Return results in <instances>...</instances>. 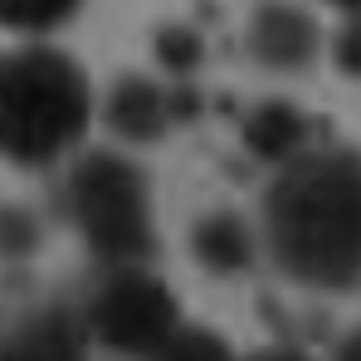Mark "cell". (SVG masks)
Returning <instances> with one entry per match:
<instances>
[{"label": "cell", "instance_id": "1", "mask_svg": "<svg viewBox=\"0 0 361 361\" xmlns=\"http://www.w3.org/2000/svg\"><path fill=\"white\" fill-rule=\"evenodd\" d=\"M264 259L307 293L347 298L361 279V161L347 142L302 147L279 161L259 200Z\"/></svg>", "mask_w": 361, "mask_h": 361}, {"label": "cell", "instance_id": "2", "mask_svg": "<svg viewBox=\"0 0 361 361\" xmlns=\"http://www.w3.org/2000/svg\"><path fill=\"white\" fill-rule=\"evenodd\" d=\"M93 83L83 63L44 39L0 49V161L44 171L83 147Z\"/></svg>", "mask_w": 361, "mask_h": 361}, {"label": "cell", "instance_id": "3", "mask_svg": "<svg viewBox=\"0 0 361 361\" xmlns=\"http://www.w3.org/2000/svg\"><path fill=\"white\" fill-rule=\"evenodd\" d=\"M63 215L98 264H152L157 254L152 180L127 152H83L63 176Z\"/></svg>", "mask_w": 361, "mask_h": 361}, {"label": "cell", "instance_id": "4", "mask_svg": "<svg viewBox=\"0 0 361 361\" xmlns=\"http://www.w3.org/2000/svg\"><path fill=\"white\" fill-rule=\"evenodd\" d=\"M78 312L88 327V347L118 357H157L180 322L171 283L147 264H98V279Z\"/></svg>", "mask_w": 361, "mask_h": 361}, {"label": "cell", "instance_id": "5", "mask_svg": "<svg viewBox=\"0 0 361 361\" xmlns=\"http://www.w3.org/2000/svg\"><path fill=\"white\" fill-rule=\"evenodd\" d=\"M244 54L264 73L298 78L322 59V25L298 0H264L244 25Z\"/></svg>", "mask_w": 361, "mask_h": 361}, {"label": "cell", "instance_id": "6", "mask_svg": "<svg viewBox=\"0 0 361 361\" xmlns=\"http://www.w3.org/2000/svg\"><path fill=\"white\" fill-rule=\"evenodd\" d=\"M103 127L127 147H157L176 118H171V88L152 73H118L103 93Z\"/></svg>", "mask_w": 361, "mask_h": 361}, {"label": "cell", "instance_id": "7", "mask_svg": "<svg viewBox=\"0 0 361 361\" xmlns=\"http://www.w3.org/2000/svg\"><path fill=\"white\" fill-rule=\"evenodd\" d=\"M190 259L195 269H205L210 279H240L249 274L264 249H259V230L254 220L235 210V205H215L190 225Z\"/></svg>", "mask_w": 361, "mask_h": 361}, {"label": "cell", "instance_id": "8", "mask_svg": "<svg viewBox=\"0 0 361 361\" xmlns=\"http://www.w3.org/2000/svg\"><path fill=\"white\" fill-rule=\"evenodd\" d=\"M83 352H88V327H83V312L68 307V302L30 307L0 332V357L63 361V357H83Z\"/></svg>", "mask_w": 361, "mask_h": 361}, {"label": "cell", "instance_id": "9", "mask_svg": "<svg viewBox=\"0 0 361 361\" xmlns=\"http://www.w3.org/2000/svg\"><path fill=\"white\" fill-rule=\"evenodd\" d=\"M240 142L254 161L279 166V161H288L293 152H302L312 142V118L293 98H259L240 122Z\"/></svg>", "mask_w": 361, "mask_h": 361}, {"label": "cell", "instance_id": "10", "mask_svg": "<svg viewBox=\"0 0 361 361\" xmlns=\"http://www.w3.org/2000/svg\"><path fill=\"white\" fill-rule=\"evenodd\" d=\"M78 10H83V0H0V30L44 39V35L63 30Z\"/></svg>", "mask_w": 361, "mask_h": 361}, {"label": "cell", "instance_id": "11", "mask_svg": "<svg viewBox=\"0 0 361 361\" xmlns=\"http://www.w3.org/2000/svg\"><path fill=\"white\" fill-rule=\"evenodd\" d=\"M152 54H157V63H161L171 78H190V73L205 63V35H200L195 25L171 20V25H161V30H157Z\"/></svg>", "mask_w": 361, "mask_h": 361}, {"label": "cell", "instance_id": "12", "mask_svg": "<svg viewBox=\"0 0 361 361\" xmlns=\"http://www.w3.org/2000/svg\"><path fill=\"white\" fill-rule=\"evenodd\" d=\"M39 244H44V220H39L30 205L5 200V205H0V259L25 264V259L39 254Z\"/></svg>", "mask_w": 361, "mask_h": 361}, {"label": "cell", "instance_id": "13", "mask_svg": "<svg viewBox=\"0 0 361 361\" xmlns=\"http://www.w3.org/2000/svg\"><path fill=\"white\" fill-rule=\"evenodd\" d=\"M157 357H230V342H225L215 327H195V322L180 317L176 327H171V337L161 342Z\"/></svg>", "mask_w": 361, "mask_h": 361}, {"label": "cell", "instance_id": "14", "mask_svg": "<svg viewBox=\"0 0 361 361\" xmlns=\"http://www.w3.org/2000/svg\"><path fill=\"white\" fill-rule=\"evenodd\" d=\"M332 63H337V73H357V25L347 20L342 25V35H337V44H332Z\"/></svg>", "mask_w": 361, "mask_h": 361}, {"label": "cell", "instance_id": "15", "mask_svg": "<svg viewBox=\"0 0 361 361\" xmlns=\"http://www.w3.org/2000/svg\"><path fill=\"white\" fill-rule=\"evenodd\" d=\"M327 5H337L342 15H352V10H357V0H327Z\"/></svg>", "mask_w": 361, "mask_h": 361}]
</instances>
